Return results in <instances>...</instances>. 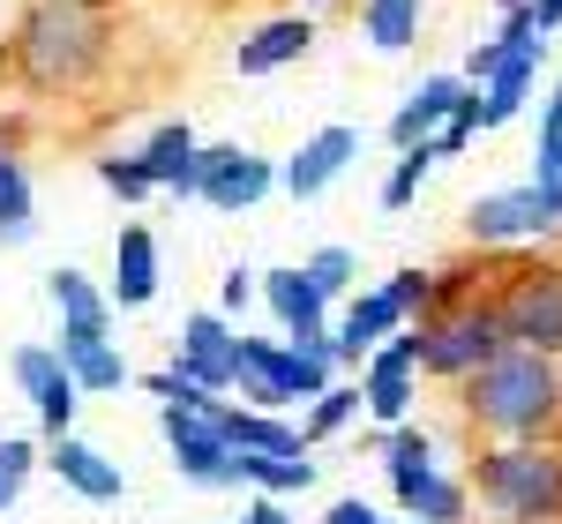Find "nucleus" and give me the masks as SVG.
Here are the masks:
<instances>
[{"instance_id":"obj_1","label":"nucleus","mask_w":562,"mask_h":524,"mask_svg":"<svg viewBox=\"0 0 562 524\" xmlns=\"http://www.w3.org/2000/svg\"><path fill=\"white\" fill-rule=\"evenodd\" d=\"M458 390H465L458 405H465V420L480 435H495V442L548 435L562 420V360L532 345H503V352H487Z\"/></svg>"},{"instance_id":"obj_2","label":"nucleus","mask_w":562,"mask_h":524,"mask_svg":"<svg viewBox=\"0 0 562 524\" xmlns=\"http://www.w3.org/2000/svg\"><path fill=\"white\" fill-rule=\"evenodd\" d=\"M465 487L495 524H555L562 517V449L548 435H518L480 449Z\"/></svg>"},{"instance_id":"obj_3","label":"nucleus","mask_w":562,"mask_h":524,"mask_svg":"<svg viewBox=\"0 0 562 524\" xmlns=\"http://www.w3.org/2000/svg\"><path fill=\"white\" fill-rule=\"evenodd\" d=\"M330 383H338V345L330 338H307V345H293V338H240V383L233 390L248 405H262V412H293L307 397H323Z\"/></svg>"},{"instance_id":"obj_4","label":"nucleus","mask_w":562,"mask_h":524,"mask_svg":"<svg viewBox=\"0 0 562 524\" xmlns=\"http://www.w3.org/2000/svg\"><path fill=\"white\" fill-rule=\"evenodd\" d=\"M105 45L113 38H105V23H98L90 0H45L38 15L23 23V76L45 90H68L105 60Z\"/></svg>"},{"instance_id":"obj_5","label":"nucleus","mask_w":562,"mask_h":524,"mask_svg":"<svg viewBox=\"0 0 562 524\" xmlns=\"http://www.w3.org/2000/svg\"><path fill=\"white\" fill-rule=\"evenodd\" d=\"M158 428H166L173 472L188 487H248V457L217 428V397L211 405H158Z\"/></svg>"},{"instance_id":"obj_6","label":"nucleus","mask_w":562,"mask_h":524,"mask_svg":"<svg viewBox=\"0 0 562 524\" xmlns=\"http://www.w3.org/2000/svg\"><path fill=\"white\" fill-rule=\"evenodd\" d=\"M420 330H428V352H420V375L435 383H465L487 352H503V315L495 300H458L450 315H420Z\"/></svg>"},{"instance_id":"obj_7","label":"nucleus","mask_w":562,"mask_h":524,"mask_svg":"<svg viewBox=\"0 0 562 524\" xmlns=\"http://www.w3.org/2000/svg\"><path fill=\"white\" fill-rule=\"evenodd\" d=\"M465 232L480 248H518V240H548L562 232V187L518 180V187H487L465 203Z\"/></svg>"},{"instance_id":"obj_8","label":"nucleus","mask_w":562,"mask_h":524,"mask_svg":"<svg viewBox=\"0 0 562 524\" xmlns=\"http://www.w3.org/2000/svg\"><path fill=\"white\" fill-rule=\"evenodd\" d=\"M495 315H503L510 345H532V352H555L562 360V262L510 270V285L495 293Z\"/></svg>"},{"instance_id":"obj_9","label":"nucleus","mask_w":562,"mask_h":524,"mask_svg":"<svg viewBox=\"0 0 562 524\" xmlns=\"http://www.w3.org/2000/svg\"><path fill=\"white\" fill-rule=\"evenodd\" d=\"M420 352H428V330L420 322H397L383 345L360 360V397H368V420L397 428L420 397Z\"/></svg>"},{"instance_id":"obj_10","label":"nucleus","mask_w":562,"mask_h":524,"mask_svg":"<svg viewBox=\"0 0 562 524\" xmlns=\"http://www.w3.org/2000/svg\"><path fill=\"white\" fill-rule=\"evenodd\" d=\"M270 187H278L270 158L240 150V143H195V203H211V210H256Z\"/></svg>"},{"instance_id":"obj_11","label":"nucleus","mask_w":562,"mask_h":524,"mask_svg":"<svg viewBox=\"0 0 562 524\" xmlns=\"http://www.w3.org/2000/svg\"><path fill=\"white\" fill-rule=\"evenodd\" d=\"M8 375H15V390L31 397V412H38L45 442L76 428V405H83V390H76L68 360H60L53 345H15V352H8Z\"/></svg>"},{"instance_id":"obj_12","label":"nucleus","mask_w":562,"mask_h":524,"mask_svg":"<svg viewBox=\"0 0 562 524\" xmlns=\"http://www.w3.org/2000/svg\"><path fill=\"white\" fill-rule=\"evenodd\" d=\"M53 352L68 360V375H76V390L83 397H113L128 390V352L113 345V322H90V315H60V338Z\"/></svg>"},{"instance_id":"obj_13","label":"nucleus","mask_w":562,"mask_h":524,"mask_svg":"<svg viewBox=\"0 0 562 524\" xmlns=\"http://www.w3.org/2000/svg\"><path fill=\"white\" fill-rule=\"evenodd\" d=\"M173 360L195 375V383H211L217 397L240 383V330H233V315H217V307H195V315H180V338H173Z\"/></svg>"},{"instance_id":"obj_14","label":"nucleus","mask_w":562,"mask_h":524,"mask_svg":"<svg viewBox=\"0 0 562 524\" xmlns=\"http://www.w3.org/2000/svg\"><path fill=\"white\" fill-rule=\"evenodd\" d=\"M352 158H360V128H346V121H330V128H315V135L301 143V150H293V158L278 166V187H285L293 203H315V195H323L330 180L346 173Z\"/></svg>"},{"instance_id":"obj_15","label":"nucleus","mask_w":562,"mask_h":524,"mask_svg":"<svg viewBox=\"0 0 562 524\" xmlns=\"http://www.w3.org/2000/svg\"><path fill=\"white\" fill-rule=\"evenodd\" d=\"M45 465H53V480L68 487V494H83V502H121V494H128V465H121V457H105L98 442H83L76 428H68V435H53Z\"/></svg>"},{"instance_id":"obj_16","label":"nucleus","mask_w":562,"mask_h":524,"mask_svg":"<svg viewBox=\"0 0 562 524\" xmlns=\"http://www.w3.org/2000/svg\"><path fill=\"white\" fill-rule=\"evenodd\" d=\"M256 293L270 300V315H278V338H293V345L330 338V300L315 293V277H307V270H262Z\"/></svg>"},{"instance_id":"obj_17","label":"nucleus","mask_w":562,"mask_h":524,"mask_svg":"<svg viewBox=\"0 0 562 524\" xmlns=\"http://www.w3.org/2000/svg\"><path fill=\"white\" fill-rule=\"evenodd\" d=\"M397 322H413V315L397 307V293H390V285H368V293H352L346 315H338V330H330V345H338V367H360V360L383 345Z\"/></svg>"},{"instance_id":"obj_18","label":"nucleus","mask_w":562,"mask_h":524,"mask_svg":"<svg viewBox=\"0 0 562 524\" xmlns=\"http://www.w3.org/2000/svg\"><path fill=\"white\" fill-rule=\"evenodd\" d=\"M158 240H150V225H121V240H113V277H105V300L113 315H135V307L158 300Z\"/></svg>"},{"instance_id":"obj_19","label":"nucleus","mask_w":562,"mask_h":524,"mask_svg":"<svg viewBox=\"0 0 562 524\" xmlns=\"http://www.w3.org/2000/svg\"><path fill=\"white\" fill-rule=\"evenodd\" d=\"M465 90H473V83H465L458 68H435V76H420V83L405 90V105L390 113V143L405 150V143H420V135H435L442 121H450V113H458V98H465Z\"/></svg>"},{"instance_id":"obj_20","label":"nucleus","mask_w":562,"mask_h":524,"mask_svg":"<svg viewBox=\"0 0 562 524\" xmlns=\"http://www.w3.org/2000/svg\"><path fill=\"white\" fill-rule=\"evenodd\" d=\"M307 53H315V23H307V15H270L262 31L240 38L233 68H240V76H278V68H293Z\"/></svg>"},{"instance_id":"obj_21","label":"nucleus","mask_w":562,"mask_h":524,"mask_svg":"<svg viewBox=\"0 0 562 524\" xmlns=\"http://www.w3.org/2000/svg\"><path fill=\"white\" fill-rule=\"evenodd\" d=\"M390 494H397V510H405V517H420V524H465V510H473V487L450 480L442 465L413 472V480H397Z\"/></svg>"},{"instance_id":"obj_22","label":"nucleus","mask_w":562,"mask_h":524,"mask_svg":"<svg viewBox=\"0 0 562 524\" xmlns=\"http://www.w3.org/2000/svg\"><path fill=\"white\" fill-rule=\"evenodd\" d=\"M135 158H143V173L158 180L166 195H195V128H188V121L150 128V143H143Z\"/></svg>"},{"instance_id":"obj_23","label":"nucleus","mask_w":562,"mask_h":524,"mask_svg":"<svg viewBox=\"0 0 562 524\" xmlns=\"http://www.w3.org/2000/svg\"><path fill=\"white\" fill-rule=\"evenodd\" d=\"M38 187H31V166L0 143V248H23L31 232H38Z\"/></svg>"},{"instance_id":"obj_24","label":"nucleus","mask_w":562,"mask_h":524,"mask_svg":"<svg viewBox=\"0 0 562 524\" xmlns=\"http://www.w3.org/2000/svg\"><path fill=\"white\" fill-rule=\"evenodd\" d=\"M435 166H442V143H435V135L405 143V150H397V166L383 173V187H375V203H383V210H413V203H420V187L435 180Z\"/></svg>"},{"instance_id":"obj_25","label":"nucleus","mask_w":562,"mask_h":524,"mask_svg":"<svg viewBox=\"0 0 562 524\" xmlns=\"http://www.w3.org/2000/svg\"><path fill=\"white\" fill-rule=\"evenodd\" d=\"M420 23H428V0H368V8H360V31H368L375 53L420 45Z\"/></svg>"},{"instance_id":"obj_26","label":"nucleus","mask_w":562,"mask_h":524,"mask_svg":"<svg viewBox=\"0 0 562 524\" xmlns=\"http://www.w3.org/2000/svg\"><path fill=\"white\" fill-rule=\"evenodd\" d=\"M301 412H307V420H301V435H307V449H315V442L346 435L352 420L368 412V397H360V383H330V390H323V397H307Z\"/></svg>"},{"instance_id":"obj_27","label":"nucleus","mask_w":562,"mask_h":524,"mask_svg":"<svg viewBox=\"0 0 562 524\" xmlns=\"http://www.w3.org/2000/svg\"><path fill=\"white\" fill-rule=\"evenodd\" d=\"M375 449H383L390 487H397V480H413V472H428V465H442V457H435V435H428V428H405V420H397L390 435H375Z\"/></svg>"},{"instance_id":"obj_28","label":"nucleus","mask_w":562,"mask_h":524,"mask_svg":"<svg viewBox=\"0 0 562 524\" xmlns=\"http://www.w3.org/2000/svg\"><path fill=\"white\" fill-rule=\"evenodd\" d=\"M45 293L60 315H90V322H113V300H105V285H90L76 262H60V270H45Z\"/></svg>"},{"instance_id":"obj_29","label":"nucleus","mask_w":562,"mask_h":524,"mask_svg":"<svg viewBox=\"0 0 562 524\" xmlns=\"http://www.w3.org/2000/svg\"><path fill=\"white\" fill-rule=\"evenodd\" d=\"M248 487H256V494H278V502H285V494H307V487H315V457H248Z\"/></svg>"},{"instance_id":"obj_30","label":"nucleus","mask_w":562,"mask_h":524,"mask_svg":"<svg viewBox=\"0 0 562 524\" xmlns=\"http://www.w3.org/2000/svg\"><path fill=\"white\" fill-rule=\"evenodd\" d=\"M301 270L315 277V293H323V300H346L352 285H360V255H352L346 240H330V248H315V255H307Z\"/></svg>"},{"instance_id":"obj_31","label":"nucleus","mask_w":562,"mask_h":524,"mask_svg":"<svg viewBox=\"0 0 562 524\" xmlns=\"http://www.w3.org/2000/svg\"><path fill=\"white\" fill-rule=\"evenodd\" d=\"M532 180H540V187H562V83L548 90V105H540V143H532Z\"/></svg>"},{"instance_id":"obj_32","label":"nucleus","mask_w":562,"mask_h":524,"mask_svg":"<svg viewBox=\"0 0 562 524\" xmlns=\"http://www.w3.org/2000/svg\"><path fill=\"white\" fill-rule=\"evenodd\" d=\"M98 187H105V195H121V203H143V195H158V180L143 173V158H135V150H113V158H98Z\"/></svg>"},{"instance_id":"obj_33","label":"nucleus","mask_w":562,"mask_h":524,"mask_svg":"<svg viewBox=\"0 0 562 524\" xmlns=\"http://www.w3.org/2000/svg\"><path fill=\"white\" fill-rule=\"evenodd\" d=\"M31 465H38V442H23V435L0 442V517L15 510V494H23V480H31Z\"/></svg>"},{"instance_id":"obj_34","label":"nucleus","mask_w":562,"mask_h":524,"mask_svg":"<svg viewBox=\"0 0 562 524\" xmlns=\"http://www.w3.org/2000/svg\"><path fill=\"white\" fill-rule=\"evenodd\" d=\"M383 285L397 293V307H405L413 322H420V315L435 307V270H397V277H383Z\"/></svg>"},{"instance_id":"obj_35","label":"nucleus","mask_w":562,"mask_h":524,"mask_svg":"<svg viewBox=\"0 0 562 524\" xmlns=\"http://www.w3.org/2000/svg\"><path fill=\"white\" fill-rule=\"evenodd\" d=\"M248 300H256V270H240V262H233V270H225V285H217V315H240Z\"/></svg>"},{"instance_id":"obj_36","label":"nucleus","mask_w":562,"mask_h":524,"mask_svg":"<svg viewBox=\"0 0 562 524\" xmlns=\"http://www.w3.org/2000/svg\"><path fill=\"white\" fill-rule=\"evenodd\" d=\"M323 524H390V517L368 502V494H346V502H330V517H323Z\"/></svg>"},{"instance_id":"obj_37","label":"nucleus","mask_w":562,"mask_h":524,"mask_svg":"<svg viewBox=\"0 0 562 524\" xmlns=\"http://www.w3.org/2000/svg\"><path fill=\"white\" fill-rule=\"evenodd\" d=\"M248 524H301V517H293L278 494H256V502H248Z\"/></svg>"},{"instance_id":"obj_38","label":"nucleus","mask_w":562,"mask_h":524,"mask_svg":"<svg viewBox=\"0 0 562 524\" xmlns=\"http://www.w3.org/2000/svg\"><path fill=\"white\" fill-rule=\"evenodd\" d=\"M525 8H532V23H540L548 38H555V31H562V0H525Z\"/></svg>"},{"instance_id":"obj_39","label":"nucleus","mask_w":562,"mask_h":524,"mask_svg":"<svg viewBox=\"0 0 562 524\" xmlns=\"http://www.w3.org/2000/svg\"><path fill=\"white\" fill-rule=\"evenodd\" d=\"M390 524H420V517H405V510H397V517H390Z\"/></svg>"},{"instance_id":"obj_40","label":"nucleus","mask_w":562,"mask_h":524,"mask_svg":"<svg viewBox=\"0 0 562 524\" xmlns=\"http://www.w3.org/2000/svg\"><path fill=\"white\" fill-rule=\"evenodd\" d=\"M495 8H525V0H495Z\"/></svg>"},{"instance_id":"obj_41","label":"nucleus","mask_w":562,"mask_h":524,"mask_svg":"<svg viewBox=\"0 0 562 524\" xmlns=\"http://www.w3.org/2000/svg\"><path fill=\"white\" fill-rule=\"evenodd\" d=\"M307 8H323V0H307Z\"/></svg>"},{"instance_id":"obj_42","label":"nucleus","mask_w":562,"mask_h":524,"mask_svg":"<svg viewBox=\"0 0 562 524\" xmlns=\"http://www.w3.org/2000/svg\"><path fill=\"white\" fill-rule=\"evenodd\" d=\"M233 524H248V517H233Z\"/></svg>"}]
</instances>
